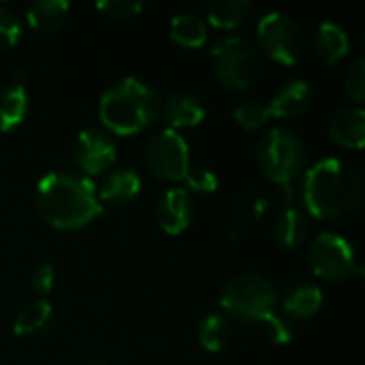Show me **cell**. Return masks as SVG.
Segmentation results:
<instances>
[{"instance_id":"21","label":"cell","mask_w":365,"mask_h":365,"mask_svg":"<svg viewBox=\"0 0 365 365\" xmlns=\"http://www.w3.org/2000/svg\"><path fill=\"white\" fill-rule=\"evenodd\" d=\"M169 34L184 47H201L207 41V26L197 13H178L171 19Z\"/></svg>"},{"instance_id":"26","label":"cell","mask_w":365,"mask_h":365,"mask_svg":"<svg viewBox=\"0 0 365 365\" xmlns=\"http://www.w3.org/2000/svg\"><path fill=\"white\" fill-rule=\"evenodd\" d=\"M21 36V24L13 11L0 6V51H6L17 45Z\"/></svg>"},{"instance_id":"27","label":"cell","mask_w":365,"mask_h":365,"mask_svg":"<svg viewBox=\"0 0 365 365\" xmlns=\"http://www.w3.org/2000/svg\"><path fill=\"white\" fill-rule=\"evenodd\" d=\"M96 9L111 19H128V17H135L143 9V2H139V0H101V2H96Z\"/></svg>"},{"instance_id":"32","label":"cell","mask_w":365,"mask_h":365,"mask_svg":"<svg viewBox=\"0 0 365 365\" xmlns=\"http://www.w3.org/2000/svg\"><path fill=\"white\" fill-rule=\"evenodd\" d=\"M86 365H109V364H105V361H90V364H86Z\"/></svg>"},{"instance_id":"30","label":"cell","mask_w":365,"mask_h":365,"mask_svg":"<svg viewBox=\"0 0 365 365\" xmlns=\"http://www.w3.org/2000/svg\"><path fill=\"white\" fill-rule=\"evenodd\" d=\"M265 325H267V331H269L272 342H276V344H289V342H291L293 329H291V325H289L287 321H282L280 317L272 314V317L265 321Z\"/></svg>"},{"instance_id":"5","label":"cell","mask_w":365,"mask_h":365,"mask_svg":"<svg viewBox=\"0 0 365 365\" xmlns=\"http://www.w3.org/2000/svg\"><path fill=\"white\" fill-rule=\"evenodd\" d=\"M212 66L220 83L231 90L252 88L263 71L261 53L255 43L237 34L220 38L212 47Z\"/></svg>"},{"instance_id":"11","label":"cell","mask_w":365,"mask_h":365,"mask_svg":"<svg viewBox=\"0 0 365 365\" xmlns=\"http://www.w3.org/2000/svg\"><path fill=\"white\" fill-rule=\"evenodd\" d=\"M192 216H195V205L186 188H169L160 197L156 207V218L165 233L169 235L184 233L190 227Z\"/></svg>"},{"instance_id":"6","label":"cell","mask_w":365,"mask_h":365,"mask_svg":"<svg viewBox=\"0 0 365 365\" xmlns=\"http://www.w3.org/2000/svg\"><path fill=\"white\" fill-rule=\"evenodd\" d=\"M278 293L274 284L259 274H240L225 287L220 306L235 319L265 323L276 308Z\"/></svg>"},{"instance_id":"9","label":"cell","mask_w":365,"mask_h":365,"mask_svg":"<svg viewBox=\"0 0 365 365\" xmlns=\"http://www.w3.org/2000/svg\"><path fill=\"white\" fill-rule=\"evenodd\" d=\"M310 267L312 272L329 282H338L349 278L351 274H359L357 261H355V250L338 233H321L314 237L310 244Z\"/></svg>"},{"instance_id":"12","label":"cell","mask_w":365,"mask_h":365,"mask_svg":"<svg viewBox=\"0 0 365 365\" xmlns=\"http://www.w3.org/2000/svg\"><path fill=\"white\" fill-rule=\"evenodd\" d=\"M314 103V90L308 81L295 79L289 81L269 103V115L287 120V118H299L304 115Z\"/></svg>"},{"instance_id":"31","label":"cell","mask_w":365,"mask_h":365,"mask_svg":"<svg viewBox=\"0 0 365 365\" xmlns=\"http://www.w3.org/2000/svg\"><path fill=\"white\" fill-rule=\"evenodd\" d=\"M56 284V269L49 263H43L32 274V287L38 293H49Z\"/></svg>"},{"instance_id":"24","label":"cell","mask_w":365,"mask_h":365,"mask_svg":"<svg viewBox=\"0 0 365 365\" xmlns=\"http://www.w3.org/2000/svg\"><path fill=\"white\" fill-rule=\"evenodd\" d=\"M231 340V325L222 314H210L199 327V342L205 351L218 353Z\"/></svg>"},{"instance_id":"16","label":"cell","mask_w":365,"mask_h":365,"mask_svg":"<svg viewBox=\"0 0 365 365\" xmlns=\"http://www.w3.org/2000/svg\"><path fill=\"white\" fill-rule=\"evenodd\" d=\"M28 115V92L21 83L0 86V133L15 130Z\"/></svg>"},{"instance_id":"14","label":"cell","mask_w":365,"mask_h":365,"mask_svg":"<svg viewBox=\"0 0 365 365\" xmlns=\"http://www.w3.org/2000/svg\"><path fill=\"white\" fill-rule=\"evenodd\" d=\"M163 115L171 126L178 128H188L197 126L205 118V107L203 103L190 94V92H173L165 103H163Z\"/></svg>"},{"instance_id":"29","label":"cell","mask_w":365,"mask_h":365,"mask_svg":"<svg viewBox=\"0 0 365 365\" xmlns=\"http://www.w3.org/2000/svg\"><path fill=\"white\" fill-rule=\"evenodd\" d=\"M186 182H188V188H190L192 192H214V190L218 188V178H216V173H212V171H207V169L188 171Z\"/></svg>"},{"instance_id":"20","label":"cell","mask_w":365,"mask_h":365,"mask_svg":"<svg viewBox=\"0 0 365 365\" xmlns=\"http://www.w3.org/2000/svg\"><path fill=\"white\" fill-rule=\"evenodd\" d=\"M250 11L252 4L248 0H222L207 4V19L220 30H235L248 19Z\"/></svg>"},{"instance_id":"18","label":"cell","mask_w":365,"mask_h":365,"mask_svg":"<svg viewBox=\"0 0 365 365\" xmlns=\"http://www.w3.org/2000/svg\"><path fill=\"white\" fill-rule=\"evenodd\" d=\"M71 4L66 0H38L28 6L26 19L38 32H56L68 17Z\"/></svg>"},{"instance_id":"25","label":"cell","mask_w":365,"mask_h":365,"mask_svg":"<svg viewBox=\"0 0 365 365\" xmlns=\"http://www.w3.org/2000/svg\"><path fill=\"white\" fill-rule=\"evenodd\" d=\"M237 124L246 130H257L261 128L272 115H269V107L267 103L259 101V98H248V101H242L235 111H233Z\"/></svg>"},{"instance_id":"22","label":"cell","mask_w":365,"mask_h":365,"mask_svg":"<svg viewBox=\"0 0 365 365\" xmlns=\"http://www.w3.org/2000/svg\"><path fill=\"white\" fill-rule=\"evenodd\" d=\"M282 306L289 314L297 317V319H308L312 314H317L323 306V291L319 287L312 284H302V287H293L291 291L284 293L282 297Z\"/></svg>"},{"instance_id":"19","label":"cell","mask_w":365,"mask_h":365,"mask_svg":"<svg viewBox=\"0 0 365 365\" xmlns=\"http://www.w3.org/2000/svg\"><path fill=\"white\" fill-rule=\"evenodd\" d=\"M310 225L308 218L302 210L297 207H284L276 220V240L282 248L287 250H295L297 246L304 244V240L308 237Z\"/></svg>"},{"instance_id":"3","label":"cell","mask_w":365,"mask_h":365,"mask_svg":"<svg viewBox=\"0 0 365 365\" xmlns=\"http://www.w3.org/2000/svg\"><path fill=\"white\" fill-rule=\"evenodd\" d=\"M160 113V98L156 90L137 79L124 77L113 83L98 103L101 122L115 135H135L150 126Z\"/></svg>"},{"instance_id":"17","label":"cell","mask_w":365,"mask_h":365,"mask_svg":"<svg viewBox=\"0 0 365 365\" xmlns=\"http://www.w3.org/2000/svg\"><path fill=\"white\" fill-rule=\"evenodd\" d=\"M351 49V38L342 26L334 21H323L314 34V51L325 64H336Z\"/></svg>"},{"instance_id":"10","label":"cell","mask_w":365,"mask_h":365,"mask_svg":"<svg viewBox=\"0 0 365 365\" xmlns=\"http://www.w3.org/2000/svg\"><path fill=\"white\" fill-rule=\"evenodd\" d=\"M73 160L88 175L103 173L115 160V143L113 139L98 128H86L75 137L73 143Z\"/></svg>"},{"instance_id":"7","label":"cell","mask_w":365,"mask_h":365,"mask_svg":"<svg viewBox=\"0 0 365 365\" xmlns=\"http://www.w3.org/2000/svg\"><path fill=\"white\" fill-rule=\"evenodd\" d=\"M145 165L150 173L158 180H186L190 171V152L186 139L175 128H165L156 133L145 148Z\"/></svg>"},{"instance_id":"2","label":"cell","mask_w":365,"mask_h":365,"mask_svg":"<svg viewBox=\"0 0 365 365\" xmlns=\"http://www.w3.org/2000/svg\"><path fill=\"white\" fill-rule=\"evenodd\" d=\"M36 207L45 222L62 231L86 227L103 212L94 184L68 171H49L41 178Z\"/></svg>"},{"instance_id":"4","label":"cell","mask_w":365,"mask_h":365,"mask_svg":"<svg viewBox=\"0 0 365 365\" xmlns=\"http://www.w3.org/2000/svg\"><path fill=\"white\" fill-rule=\"evenodd\" d=\"M257 158L261 171L274 184L282 186V190H287V195L291 197V184L306 165L304 141L291 128L276 126L261 137L257 145Z\"/></svg>"},{"instance_id":"15","label":"cell","mask_w":365,"mask_h":365,"mask_svg":"<svg viewBox=\"0 0 365 365\" xmlns=\"http://www.w3.org/2000/svg\"><path fill=\"white\" fill-rule=\"evenodd\" d=\"M139 190H141V178L133 169H115L103 180L96 197L103 203L124 205L133 201L139 195Z\"/></svg>"},{"instance_id":"1","label":"cell","mask_w":365,"mask_h":365,"mask_svg":"<svg viewBox=\"0 0 365 365\" xmlns=\"http://www.w3.org/2000/svg\"><path fill=\"white\" fill-rule=\"evenodd\" d=\"M364 197V178L342 158H323L306 171L304 203L317 218L336 220L353 214Z\"/></svg>"},{"instance_id":"13","label":"cell","mask_w":365,"mask_h":365,"mask_svg":"<svg viewBox=\"0 0 365 365\" xmlns=\"http://www.w3.org/2000/svg\"><path fill=\"white\" fill-rule=\"evenodd\" d=\"M329 137L351 150H361L365 143V111L361 107L342 109L329 122Z\"/></svg>"},{"instance_id":"28","label":"cell","mask_w":365,"mask_h":365,"mask_svg":"<svg viewBox=\"0 0 365 365\" xmlns=\"http://www.w3.org/2000/svg\"><path fill=\"white\" fill-rule=\"evenodd\" d=\"M344 88H346V94L355 101V103H361L365 96V60L364 58H357L353 62V66L349 68L346 73V79H344Z\"/></svg>"},{"instance_id":"8","label":"cell","mask_w":365,"mask_h":365,"mask_svg":"<svg viewBox=\"0 0 365 365\" xmlns=\"http://www.w3.org/2000/svg\"><path fill=\"white\" fill-rule=\"evenodd\" d=\"M259 41L267 56L282 64H295L306 45L302 26L280 11H272L259 21Z\"/></svg>"},{"instance_id":"23","label":"cell","mask_w":365,"mask_h":365,"mask_svg":"<svg viewBox=\"0 0 365 365\" xmlns=\"http://www.w3.org/2000/svg\"><path fill=\"white\" fill-rule=\"evenodd\" d=\"M51 317H53L51 304L47 299H36L17 314L13 323V331L15 336H34L49 325Z\"/></svg>"}]
</instances>
